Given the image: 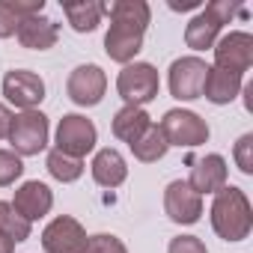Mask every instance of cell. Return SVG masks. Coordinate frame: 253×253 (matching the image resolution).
Segmentation results:
<instances>
[{
  "label": "cell",
  "instance_id": "obj_1",
  "mask_svg": "<svg viewBox=\"0 0 253 253\" xmlns=\"http://www.w3.org/2000/svg\"><path fill=\"white\" fill-rule=\"evenodd\" d=\"M110 15V30L104 36V51L113 63L128 66L137 51L143 48V33L149 27V3L146 0H116V3L104 6Z\"/></svg>",
  "mask_w": 253,
  "mask_h": 253
},
{
  "label": "cell",
  "instance_id": "obj_2",
  "mask_svg": "<svg viewBox=\"0 0 253 253\" xmlns=\"http://www.w3.org/2000/svg\"><path fill=\"white\" fill-rule=\"evenodd\" d=\"M211 226L223 241H241L253 229V209L241 188L226 185L214 194L211 203Z\"/></svg>",
  "mask_w": 253,
  "mask_h": 253
},
{
  "label": "cell",
  "instance_id": "obj_3",
  "mask_svg": "<svg viewBox=\"0 0 253 253\" xmlns=\"http://www.w3.org/2000/svg\"><path fill=\"white\" fill-rule=\"evenodd\" d=\"M235 12H238V0H211V3H209L197 18H191V24H188V30H185L188 48H194V51L214 48L220 27L229 24V18H232Z\"/></svg>",
  "mask_w": 253,
  "mask_h": 253
},
{
  "label": "cell",
  "instance_id": "obj_4",
  "mask_svg": "<svg viewBox=\"0 0 253 253\" xmlns=\"http://www.w3.org/2000/svg\"><path fill=\"white\" fill-rule=\"evenodd\" d=\"M9 143H12L18 158L21 155H39L48 146V116L39 110H24V113L12 116Z\"/></svg>",
  "mask_w": 253,
  "mask_h": 253
},
{
  "label": "cell",
  "instance_id": "obj_5",
  "mask_svg": "<svg viewBox=\"0 0 253 253\" xmlns=\"http://www.w3.org/2000/svg\"><path fill=\"white\" fill-rule=\"evenodd\" d=\"M161 134L167 140V146H203L209 140V125L206 119H200L194 110H167L161 119Z\"/></svg>",
  "mask_w": 253,
  "mask_h": 253
},
{
  "label": "cell",
  "instance_id": "obj_6",
  "mask_svg": "<svg viewBox=\"0 0 253 253\" xmlns=\"http://www.w3.org/2000/svg\"><path fill=\"white\" fill-rule=\"evenodd\" d=\"M158 86H161L158 72L149 63H128L116 78L119 95L125 98V104H131V107H140V104L152 101L158 95Z\"/></svg>",
  "mask_w": 253,
  "mask_h": 253
},
{
  "label": "cell",
  "instance_id": "obj_7",
  "mask_svg": "<svg viewBox=\"0 0 253 253\" xmlns=\"http://www.w3.org/2000/svg\"><path fill=\"white\" fill-rule=\"evenodd\" d=\"M95 140H98V131H95L92 119H86L81 113H66L57 125V149L63 155L84 158L86 152L95 149Z\"/></svg>",
  "mask_w": 253,
  "mask_h": 253
},
{
  "label": "cell",
  "instance_id": "obj_8",
  "mask_svg": "<svg viewBox=\"0 0 253 253\" xmlns=\"http://www.w3.org/2000/svg\"><path fill=\"white\" fill-rule=\"evenodd\" d=\"M209 66L200 57H182L170 66V92L179 101H194L203 95V84H206Z\"/></svg>",
  "mask_w": 253,
  "mask_h": 253
},
{
  "label": "cell",
  "instance_id": "obj_9",
  "mask_svg": "<svg viewBox=\"0 0 253 253\" xmlns=\"http://www.w3.org/2000/svg\"><path fill=\"white\" fill-rule=\"evenodd\" d=\"M42 247L45 253H86V232L75 217L60 214L45 226Z\"/></svg>",
  "mask_w": 253,
  "mask_h": 253
},
{
  "label": "cell",
  "instance_id": "obj_10",
  "mask_svg": "<svg viewBox=\"0 0 253 253\" xmlns=\"http://www.w3.org/2000/svg\"><path fill=\"white\" fill-rule=\"evenodd\" d=\"M214 69L232 72V75H244L253 66V36L250 33H226L220 42H214Z\"/></svg>",
  "mask_w": 253,
  "mask_h": 253
},
{
  "label": "cell",
  "instance_id": "obj_11",
  "mask_svg": "<svg viewBox=\"0 0 253 253\" xmlns=\"http://www.w3.org/2000/svg\"><path fill=\"white\" fill-rule=\"evenodd\" d=\"M164 211L173 223H197L203 214V197L182 179L170 182L164 191Z\"/></svg>",
  "mask_w": 253,
  "mask_h": 253
},
{
  "label": "cell",
  "instance_id": "obj_12",
  "mask_svg": "<svg viewBox=\"0 0 253 253\" xmlns=\"http://www.w3.org/2000/svg\"><path fill=\"white\" fill-rule=\"evenodd\" d=\"M104 89H107V78L98 66H78L72 75H69V84H66V92L75 104L81 107H92L104 98Z\"/></svg>",
  "mask_w": 253,
  "mask_h": 253
},
{
  "label": "cell",
  "instance_id": "obj_13",
  "mask_svg": "<svg viewBox=\"0 0 253 253\" xmlns=\"http://www.w3.org/2000/svg\"><path fill=\"white\" fill-rule=\"evenodd\" d=\"M3 95L24 110H33L42 98H45V81L27 69H15L3 78Z\"/></svg>",
  "mask_w": 253,
  "mask_h": 253
},
{
  "label": "cell",
  "instance_id": "obj_14",
  "mask_svg": "<svg viewBox=\"0 0 253 253\" xmlns=\"http://www.w3.org/2000/svg\"><path fill=\"white\" fill-rule=\"evenodd\" d=\"M54 206V194L45 182H24L18 191H15V200H12V209L24 217V220H39L51 211Z\"/></svg>",
  "mask_w": 253,
  "mask_h": 253
},
{
  "label": "cell",
  "instance_id": "obj_15",
  "mask_svg": "<svg viewBox=\"0 0 253 253\" xmlns=\"http://www.w3.org/2000/svg\"><path fill=\"white\" fill-rule=\"evenodd\" d=\"M200 197L203 194H217L220 188H226V161L220 155H206L200 161H194L191 167V182H188Z\"/></svg>",
  "mask_w": 253,
  "mask_h": 253
},
{
  "label": "cell",
  "instance_id": "obj_16",
  "mask_svg": "<svg viewBox=\"0 0 253 253\" xmlns=\"http://www.w3.org/2000/svg\"><path fill=\"white\" fill-rule=\"evenodd\" d=\"M15 36H18V42H21L24 48H30V51H48V48L57 45L60 27H57V21H51V18H45V15H33V18H27V21L18 27Z\"/></svg>",
  "mask_w": 253,
  "mask_h": 253
},
{
  "label": "cell",
  "instance_id": "obj_17",
  "mask_svg": "<svg viewBox=\"0 0 253 253\" xmlns=\"http://www.w3.org/2000/svg\"><path fill=\"white\" fill-rule=\"evenodd\" d=\"M45 0H0V39H9L18 33V27L33 18L42 15Z\"/></svg>",
  "mask_w": 253,
  "mask_h": 253
},
{
  "label": "cell",
  "instance_id": "obj_18",
  "mask_svg": "<svg viewBox=\"0 0 253 253\" xmlns=\"http://www.w3.org/2000/svg\"><path fill=\"white\" fill-rule=\"evenodd\" d=\"M149 125H152V119H149V113H146L143 107L125 104V107L116 110V116H113V134L131 146V143H137V140L149 131Z\"/></svg>",
  "mask_w": 253,
  "mask_h": 253
},
{
  "label": "cell",
  "instance_id": "obj_19",
  "mask_svg": "<svg viewBox=\"0 0 253 253\" xmlns=\"http://www.w3.org/2000/svg\"><path fill=\"white\" fill-rule=\"evenodd\" d=\"M128 176V167H125V158L116 149H101L92 158V179L101 188H119Z\"/></svg>",
  "mask_w": 253,
  "mask_h": 253
},
{
  "label": "cell",
  "instance_id": "obj_20",
  "mask_svg": "<svg viewBox=\"0 0 253 253\" xmlns=\"http://www.w3.org/2000/svg\"><path fill=\"white\" fill-rule=\"evenodd\" d=\"M238 89H241V75H232V72L209 66V75H206V84H203V95L211 104H229L238 95Z\"/></svg>",
  "mask_w": 253,
  "mask_h": 253
},
{
  "label": "cell",
  "instance_id": "obj_21",
  "mask_svg": "<svg viewBox=\"0 0 253 253\" xmlns=\"http://www.w3.org/2000/svg\"><path fill=\"white\" fill-rule=\"evenodd\" d=\"M63 12L78 33H92L104 15V6L95 0H81V3H63Z\"/></svg>",
  "mask_w": 253,
  "mask_h": 253
},
{
  "label": "cell",
  "instance_id": "obj_22",
  "mask_svg": "<svg viewBox=\"0 0 253 253\" xmlns=\"http://www.w3.org/2000/svg\"><path fill=\"white\" fill-rule=\"evenodd\" d=\"M167 140H164V134H161V128L158 125H149V131L137 140V143H131V152H134V158L137 161H143V164H152V161H158V158H164L167 155Z\"/></svg>",
  "mask_w": 253,
  "mask_h": 253
},
{
  "label": "cell",
  "instance_id": "obj_23",
  "mask_svg": "<svg viewBox=\"0 0 253 253\" xmlns=\"http://www.w3.org/2000/svg\"><path fill=\"white\" fill-rule=\"evenodd\" d=\"M48 173L57 182H75L84 173V161L72 158V155H63L60 149H54V152H48Z\"/></svg>",
  "mask_w": 253,
  "mask_h": 253
},
{
  "label": "cell",
  "instance_id": "obj_24",
  "mask_svg": "<svg viewBox=\"0 0 253 253\" xmlns=\"http://www.w3.org/2000/svg\"><path fill=\"white\" fill-rule=\"evenodd\" d=\"M0 229H3L15 244H21L24 238H30V220H24L12 209V203H3V200H0Z\"/></svg>",
  "mask_w": 253,
  "mask_h": 253
},
{
  "label": "cell",
  "instance_id": "obj_25",
  "mask_svg": "<svg viewBox=\"0 0 253 253\" xmlns=\"http://www.w3.org/2000/svg\"><path fill=\"white\" fill-rule=\"evenodd\" d=\"M24 173V164L15 152H6V149H0V188H6L12 185L15 179H21Z\"/></svg>",
  "mask_w": 253,
  "mask_h": 253
},
{
  "label": "cell",
  "instance_id": "obj_26",
  "mask_svg": "<svg viewBox=\"0 0 253 253\" xmlns=\"http://www.w3.org/2000/svg\"><path fill=\"white\" fill-rule=\"evenodd\" d=\"M86 253H128V250H125V244L116 235L98 232V235H89L86 238Z\"/></svg>",
  "mask_w": 253,
  "mask_h": 253
},
{
  "label": "cell",
  "instance_id": "obj_27",
  "mask_svg": "<svg viewBox=\"0 0 253 253\" xmlns=\"http://www.w3.org/2000/svg\"><path fill=\"white\" fill-rule=\"evenodd\" d=\"M235 164L244 176L253 173V134H241L235 143Z\"/></svg>",
  "mask_w": 253,
  "mask_h": 253
},
{
  "label": "cell",
  "instance_id": "obj_28",
  "mask_svg": "<svg viewBox=\"0 0 253 253\" xmlns=\"http://www.w3.org/2000/svg\"><path fill=\"white\" fill-rule=\"evenodd\" d=\"M167 253H209V250H206V244L197 235H179V238L170 241Z\"/></svg>",
  "mask_w": 253,
  "mask_h": 253
},
{
  "label": "cell",
  "instance_id": "obj_29",
  "mask_svg": "<svg viewBox=\"0 0 253 253\" xmlns=\"http://www.w3.org/2000/svg\"><path fill=\"white\" fill-rule=\"evenodd\" d=\"M9 125H12V113L6 110V104H0V140L9 137Z\"/></svg>",
  "mask_w": 253,
  "mask_h": 253
},
{
  "label": "cell",
  "instance_id": "obj_30",
  "mask_svg": "<svg viewBox=\"0 0 253 253\" xmlns=\"http://www.w3.org/2000/svg\"><path fill=\"white\" fill-rule=\"evenodd\" d=\"M200 3H203V0H170V9L185 12V9H197Z\"/></svg>",
  "mask_w": 253,
  "mask_h": 253
},
{
  "label": "cell",
  "instance_id": "obj_31",
  "mask_svg": "<svg viewBox=\"0 0 253 253\" xmlns=\"http://www.w3.org/2000/svg\"><path fill=\"white\" fill-rule=\"evenodd\" d=\"M15 250V241L3 232V229H0V253H12Z\"/></svg>",
  "mask_w": 253,
  "mask_h": 253
}]
</instances>
